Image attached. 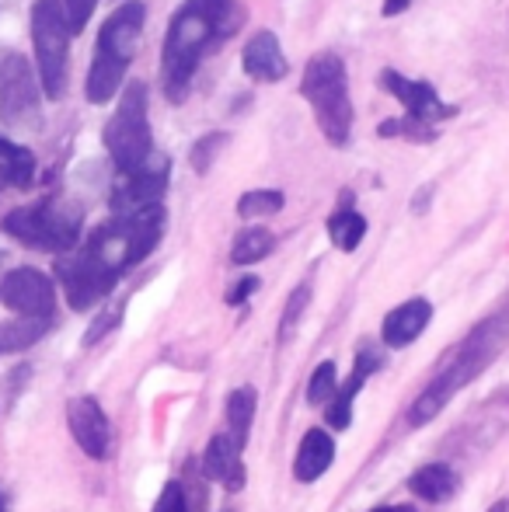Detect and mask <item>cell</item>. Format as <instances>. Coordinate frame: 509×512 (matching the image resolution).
I'll list each match as a JSON object with an SVG mask.
<instances>
[{
  "mask_svg": "<svg viewBox=\"0 0 509 512\" xmlns=\"http://www.w3.org/2000/svg\"><path fill=\"white\" fill-rule=\"evenodd\" d=\"M0 126L18 136H32L42 129L39 81L32 74V63L18 53H7L0 63Z\"/></svg>",
  "mask_w": 509,
  "mask_h": 512,
  "instance_id": "9c48e42d",
  "label": "cell"
},
{
  "mask_svg": "<svg viewBox=\"0 0 509 512\" xmlns=\"http://www.w3.org/2000/svg\"><path fill=\"white\" fill-rule=\"evenodd\" d=\"M0 512H4V502H0Z\"/></svg>",
  "mask_w": 509,
  "mask_h": 512,
  "instance_id": "e575fe53",
  "label": "cell"
},
{
  "mask_svg": "<svg viewBox=\"0 0 509 512\" xmlns=\"http://www.w3.org/2000/svg\"><path fill=\"white\" fill-rule=\"evenodd\" d=\"M227 147V136L224 133H210L203 136V140H196V147L189 150V164L203 175V171L213 168V161H217V154Z\"/></svg>",
  "mask_w": 509,
  "mask_h": 512,
  "instance_id": "f1b7e54d",
  "label": "cell"
},
{
  "mask_svg": "<svg viewBox=\"0 0 509 512\" xmlns=\"http://www.w3.org/2000/svg\"><path fill=\"white\" fill-rule=\"evenodd\" d=\"M46 328H49L46 317H18V321L4 324V328H0V352L28 349V345H35L46 335Z\"/></svg>",
  "mask_w": 509,
  "mask_h": 512,
  "instance_id": "cb8c5ba5",
  "label": "cell"
},
{
  "mask_svg": "<svg viewBox=\"0 0 509 512\" xmlns=\"http://www.w3.org/2000/svg\"><path fill=\"white\" fill-rule=\"evenodd\" d=\"M203 471L210 474L217 485L227 492H241L245 488V460H241V446L234 443L231 432H217L203 453Z\"/></svg>",
  "mask_w": 509,
  "mask_h": 512,
  "instance_id": "2e32d148",
  "label": "cell"
},
{
  "mask_svg": "<svg viewBox=\"0 0 509 512\" xmlns=\"http://www.w3.org/2000/svg\"><path fill=\"white\" fill-rule=\"evenodd\" d=\"M286 206V196L279 189H252L238 199L241 220H258V216H276Z\"/></svg>",
  "mask_w": 509,
  "mask_h": 512,
  "instance_id": "d4e9b609",
  "label": "cell"
},
{
  "mask_svg": "<svg viewBox=\"0 0 509 512\" xmlns=\"http://www.w3.org/2000/svg\"><path fill=\"white\" fill-rule=\"evenodd\" d=\"M408 492L419 495L422 502H447L457 492V474L447 464H429L408 478Z\"/></svg>",
  "mask_w": 509,
  "mask_h": 512,
  "instance_id": "ffe728a7",
  "label": "cell"
},
{
  "mask_svg": "<svg viewBox=\"0 0 509 512\" xmlns=\"http://www.w3.org/2000/svg\"><path fill=\"white\" fill-rule=\"evenodd\" d=\"M335 387H339L335 363H332V359H325V363L311 373V380H307V401H311V405H325V401L335 394Z\"/></svg>",
  "mask_w": 509,
  "mask_h": 512,
  "instance_id": "83f0119b",
  "label": "cell"
},
{
  "mask_svg": "<svg viewBox=\"0 0 509 512\" xmlns=\"http://www.w3.org/2000/svg\"><path fill=\"white\" fill-rule=\"evenodd\" d=\"M154 512H189V502H185L182 495V485H168L161 492V499H157Z\"/></svg>",
  "mask_w": 509,
  "mask_h": 512,
  "instance_id": "4dcf8cb0",
  "label": "cell"
},
{
  "mask_svg": "<svg viewBox=\"0 0 509 512\" xmlns=\"http://www.w3.org/2000/svg\"><path fill=\"white\" fill-rule=\"evenodd\" d=\"M60 4H63V11H67L70 28H74V35H77L81 28H88V21H91V14H95L98 0H60Z\"/></svg>",
  "mask_w": 509,
  "mask_h": 512,
  "instance_id": "f546056e",
  "label": "cell"
},
{
  "mask_svg": "<svg viewBox=\"0 0 509 512\" xmlns=\"http://www.w3.org/2000/svg\"><path fill=\"white\" fill-rule=\"evenodd\" d=\"M35 182V154L21 143L0 136V185L11 189H32Z\"/></svg>",
  "mask_w": 509,
  "mask_h": 512,
  "instance_id": "d6986e66",
  "label": "cell"
},
{
  "mask_svg": "<svg viewBox=\"0 0 509 512\" xmlns=\"http://www.w3.org/2000/svg\"><path fill=\"white\" fill-rule=\"evenodd\" d=\"M255 290H258V276H241V279H238V286H234V290L227 293V304H231V307H241L248 297H252Z\"/></svg>",
  "mask_w": 509,
  "mask_h": 512,
  "instance_id": "1f68e13d",
  "label": "cell"
},
{
  "mask_svg": "<svg viewBox=\"0 0 509 512\" xmlns=\"http://www.w3.org/2000/svg\"><path fill=\"white\" fill-rule=\"evenodd\" d=\"M32 49H35V67H39V84L46 98H63L67 91V67H70V39L74 28L63 11L60 0H35L32 18Z\"/></svg>",
  "mask_w": 509,
  "mask_h": 512,
  "instance_id": "ba28073f",
  "label": "cell"
},
{
  "mask_svg": "<svg viewBox=\"0 0 509 512\" xmlns=\"http://www.w3.org/2000/svg\"><path fill=\"white\" fill-rule=\"evenodd\" d=\"M408 4H412V0H384V18H398V14H405L408 11Z\"/></svg>",
  "mask_w": 509,
  "mask_h": 512,
  "instance_id": "d6a6232c",
  "label": "cell"
},
{
  "mask_svg": "<svg viewBox=\"0 0 509 512\" xmlns=\"http://www.w3.org/2000/svg\"><path fill=\"white\" fill-rule=\"evenodd\" d=\"M377 133H381V136H408L412 143H433L436 140V126L415 122V119H408V115L381 122V129H377Z\"/></svg>",
  "mask_w": 509,
  "mask_h": 512,
  "instance_id": "4316f807",
  "label": "cell"
},
{
  "mask_svg": "<svg viewBox=\"0 0 509 512\" xmlns=\"http://www.w3.org/2000/svg\"><path fill=\"white\" fill-rule=\"evenodd\" d=\"M272 248H276V237H272V230L248 227V230H241V234L234 237L231 262L234 265H255V262H262V258H269Z\"/></svg>",
  "mask_w": 509,
  "mask_h": 512,
  "instance_id": "603a6c76",
  "label": "cell"
},
{
  "mask_svg": "<svg viewBox=\"0 0 509 512\" xmlns=\"http://www.w3.org/2000/svg\"><path fill=\"white\" fill-rule=\"evenodd\" d=\"M429 321H433V304H429V300H422V297L405 300V304L394 307L391 314L384 317V324H381L384 345L387 349H408V345L429 328Z\"/></svg>",
  "mask_w": 509,
  "mask_h": 512,
  "instance_id": "9a60e30c",
  "label": "cell"
},
{
  "mask_svg": "<svg viewBox=\"0 0 509 512\" xmlns=\"http://www.w3.org/2000/svg\"><path fill=\"white\" fill-rule=\"evenodd\" d=\"M335 460V439L328 436L325 429H311L304 439H300V450H297V460H293V474L297 481H318L321 474L332 467Z\"/></svg>",
  "mask_w": 509,
  "mask_h": 512,
  "instance_id": "e0dca14e",
  "label": "cell"
},
{
  "mask_svg": "<svg viewBox=\"0 0 509 512\" xmlns=\"http://www.w3.org/2000/svg\"><path fill=\"white\" fill-rule=\"evenodd\" d=\"M374 370H377L374 352H360V356H356L353 373H349V380L342 387H335V405L328 408V425H332V429H339V432L349 429V422H353V401H356V394H360L363 380H367Z\"/></svg>",
  "mask_w": 509,
  "mask_h": 512,
  "instance_id": "ac0fdd59",
  "label": "cell"
},
{
  "mask_svg": "<svg viewBox=\"0 0 509 512\" xmlns=\"http://www.w3.org/2000/svg\"><path fill=\"white\" fill-rule=\"evenodd\" d=\"M370 512H415L412 506H377V509H370Z\"/></svg>",
  "mask_w": 509,
  "mask_h": 512,
  "instance_id": "836d02e7",
  "label": "cell"
},
{
  "mask_svg": "<svg viewBox=\"0 0 509 512\" xmlns=\"http://www.w3.org/2000/svg\"><path fill=\"white\" fill-rule=\"evenodd\" d=\"M255 408H258L255 387H238V391L227 398V425H231V436H234V443H238L241 450H245L248 432H252Z\"/></svg>",
  "mask_w": 509,
  "mask_h": 512,
  "instance_id": "7402d4cb",
  "label": "cell"
},
{
  "mask_svg": "<svg viewBox=\"0 0 509 512\" xmlns=\"http://www.w3.org/2000/svg\"><path fill=\"white\" fill-rule=\"evenodd\" d=\"M311 307V286L300 283L297 290L290 293V300H286L283 307V321H279V342H286V338L293 335V328L300 324V317H304V310Z\"/></svg>",
  "mask_w": 509,
  "mask_h": 512,
  "instance_id": "484cf974",
  "label": "cell"
},
{
  "mask_svg": "<svg viewBox=\"0 0 509 512\" xmlns=\"http://www.w3.org/2000/svg\"><path fill=\"white\" fill-rule=\"evenodd\" d=\"M245 25V7L238 0H182L168 21L161 46V84L171 105H182L192 91L199 63L210 49L238 35Z\"/></svg>",
  "mask_w": 509,
  "mask_h": 512,
  "instance_id": "7a4b0ae2",
  "label": "cell"
},
{
  "mask_svg": "<svg viewBox=\"0 0 509 512\" xmlns=\"http://www.w3.org/2000/svg\"><path fill=\"white\" fill-rule=\"evenodd\" d=\"M0 227L25 248L53 251V255H67L81 244V213L77 206L60 203V199H42V203L11 209L0 220Z\"/></svg>",
  "mask_w": 509,
  "mask_h": 512,
  "instance_id": "8992f818",
  "label": "cell"
},
{
  "mask_svg": "<svg viewBox=\"0 0 509 512\" xmlns=\"http://www.w3.org/2000/svg\"><path fill=\"white\" fill-rule=\"evenodd\" d=\"M164 234V206H143L133 213H116L109 223L91 230L88 244L56 258V279L63 286V297L74 310L95 307L109 297L112 286L123 272L157 248Z\"/></svg>",
  "mask_w": 509,
  "mask_h": 512,
  "instance_id": "6da1fadb",
  "label": "cell"
},
{
  "mask_svg": "<svg viewBox=\"0 0 509 512\" xmlns=\"http://www.w3.org/2000/svg\"><path fill=\"white\" fill-rule=\"evenodd\" d=\"M499 342H503V335H499V321L478 324V328L471 331V335L464 338L454 352H450V359L440 366V373L422 387L419 398L412 401V408H408V425L419 429V425L433 422V418L450 405V398H454L464 384H471V380L489 366V359L496 356Z\"/></svg>",
  "mask_w": 509,
  "mask_h": 512,
  "instance_id": "277c9868",
  "label": "cell"
},
{
  "mask_svg": "<svg viewBox=\"0 0 509 512\" xmlns=\"http://www.w3.org/2000/svg\"><path fill=\"white\" fill-rule=\"evenodd\" d=\"M147 84L143 81H129L123 88V98H119L112 119L105 122L102 140L105 150H109L112 164H116L119 175H129V171L143 168L154 154L150 147V115H147Z\"/></svg>",
  "mask_w": 509,
  "mask_h": 512,
  "instance_id": "52a82bcc",
  "label": "cell"
},
{
  "mask_svg": "<svg viewBox=\"0 0 509 512\" xmlns=\"http://www.w3.org/2000/svg\"><path fill=\"white\" fill-rule=\"evenodd\" d=\"M0 300L7 310H14L18 317H53L56 310V283L46 272L21 265V269L7 272L0 283Z\"/></svg>",
  "mask_w": 509,
  "mask_h": 512,
  "instance_id": "30bf717a",
  "label": "cell"
},
{
  "mask_svg": "<svg viewBox=\"0 0 509 512\" xmlns=\"http://www.w3.org/2000/svg\"><path fill=\"white\" fill-rule=\"evenodd\" d=\"M377 81H381V88L387 91V95L398 98L401 108H405V115L415 122L436 126V122H447L457 115V108L443 102L429 81H412V77H405L401 70H391V67H384Z\"/></svg>",
  "mask_w": 509,
  "mask_h": 512,
  "instance_id": "8fae6325",
  "label": "cell"
},
{
  "mask_svg": "<svg viewBox=\"0 0 509 512\" xmlns=\"http://www.w3.org/2000/svg\"><path fill=\"white\" fill-rule=\"evenodd\" d=\"M328 237H332V244L339 251H356L363 237H367V220L346 203L328 216Z\"/></svg>",
  "mask_w": 509,
  "mask_h": 512,
  "instance_id": "44dd1931",
  "label": "cell"
},
{
  "mask_svg": "<svg viewBox=\"0 0 509 512\" xmlns=\"http://www.w3.org/2000/svg\"><path fill=\"white\" fill-rule=\"evenodd\" d=\"M147 7L143 0H123L116 11L105 18L102 32L95 42V60H91L88 81H84V98L91 105H109L116 91L123 88L126 70L133 63V53L140 46Z\"/></svg>",
  "mask_w": 509,
  "mask_h": 512,
  "instance_id": "3957f363",
  "label": "cell"
},
{
  "mask_svg": "<svg viewBox=\"0 0 509 512\" xmlns=\"http://www.w3.org/2000/svg\"><path fill=\"white\" fill-rule=\"evenodd\" d=\"M67 425H70V436L77 439V446H81L91 460L109 457L112 425H109V415H105L102 405H98L95 398H88V394H81V398H70Z\"/></svg>",
  "mask_w": 509,
  "mask_h": 512,
  "instance_id": "4fadbf2b",
  "label": "cell"
},
{
  "mask_svg": "<svg viewBox=\"0 0 509 512\" xmlns=\"http://www.w3.org/2000/svg\"><path fill=\"white\" fill-rule=\"evenodd\" d=\"M168 178H171L168 161H147L143 168L119 175V185L112 189V209L116 213H133V209L143 206H157L164 189H168Z\"/></svg>",
  "mask_w": 509,
  "mask_h": 512,
  "instance_id": "7c38bea8",
  "label": "cell"
},
{
  "mask_svg": "<svg viewBox=\"0 0 509 512\" xmlns=\"http://www.w3.org/2000/svg\"><path fill=\"white\" fill-rule=\"evenodd\" d=\"M300 95L311 105L314 122L332 147H346L353 133V95H349V70L339 53H318L307 60L300 77Z\"/></svg>",
  "mask_w": 509,
  "mask_h": 512,
  "instance_id": "5b68a950",
  "label": "cell"
},
{
  "mask_svg": "<svg viewBox=\"0 0 509 512\" xmlns=\"http://www.w3.org/2000/svg\"><path fill=\"white\" fill-rule=\"evenodd\" d=\"M241 67L245 74L252 77L255 84H276L286 77V56H283V46H279L276 32L269 28H258V32L248 39L245 53H241Z\"/></svg>",
  "mask_w": 509,
  "mask_h": 512,
  "instance_id": "5bb4252c",
  "label": "cell"
}]
</instances>
